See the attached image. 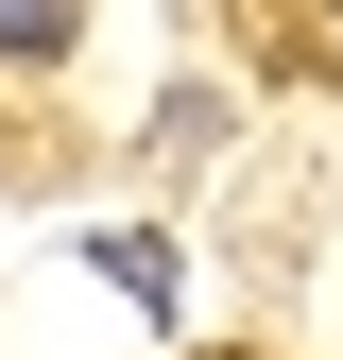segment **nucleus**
Masks as SVG:
<instances>
[{
  "label": "nucleus",
  "instance_id": "1",
  "mask_svg": "<svg viewBox=\"0 0 343 360\" xmlns=\"http://www.w3.org/2000/svg\"><path fill=\"white\" fill-rule=\"evenodd\" d=\"M69 34H86V0H0V69H52Z\"/></svg>",
  "mask_w": 343,
  "mask_h": 360
},
{
  "label": "nucleus",
  "instance_id": "2",
  "mask_svg": "<svg viewBox=\"0 0 343 360\" xmlns=\"http://www.w3.org/2000/svg\"><path fill=\"white\" fill-rule=\"evenodd\" d=\"M103 275L138 292V309H172V240H155V223H120V240H103Z\"/></svg>",
  "mask_w": 343,
  "mask_h": 360
},
{
  "label": "nucleus",
  "instance_id": "3",
  "mask_svg": "<svg viewBox=\"0 0 343 360\" xmlns=\"http://www.w3.org/2000/svg\"><path fill=\"white\" fill-rule=\"evenodd\" d=\"M326 18H343V0H326Z\"/></svg>",
  "mask_w": 343,
  "mask_h": 360
}]
</instances>
